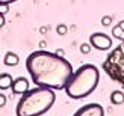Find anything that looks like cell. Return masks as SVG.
<instances>
[{
	"mask_svg": "<svg viewBox=\"0 0 124 116\" xmlns=\"http://www.w3.org/2000/svg\"><path fill=\"white\" fill-rule=\"evenodd\" d=\"M91 44H82V45H80V53H82V54H88L89 51H91Z\"/></svg>",
	"mask_w": 124,
	"mask_h": 116,
	"instance_id": "cell-11",
	"label": "cell"
},
{
	"mask_svg": "<svg viewBox=\"0 0 124 116\" xmlns=\"http://www.w3.org/2000/svg\"><path fill=\"white\" fill-rule=\"evenodd\" d=\"M110 23H112V18H110L109 15H104L101 18V24H103V26H110Z\"/></svg>",
	"mask_w": 124,
	"mask_h": 116,
	"instance_id": "cell-12",
	"label": "cell"
},
{
	"mask_svg": "<svg viewBox=\"0 0 124 116\" xmlns=\"http://www.w3.org/2000/svg\"><path fill=\"white\" fill-rule=\"evenodd\" d=\"M56 30H58L59 35H65V33H67V26H62V24H59Z\"/></svg>",
	"mask_w": 124,
	"mask_h": 116,
	"instance_id": "cell-14",
	"label": "cell"
},
{
	"mask_svg": "<svg viewBox=\"0 0 124 116\" xmlns=\"http://www.w3.org/2000/svg\"><path fill=\"white\" fill-rule=\"evenodd\" d=\"M18 62H20V57L12 51H8L3 57V63L6 66H15V65H18Z\"/></svg>",
	"mask_w": 124,
	"mask_h": 116,
	"instance_id": "cell-7",
	"label": "cell"
},
{
	"mask_svg": "<svg viewBox=\"0 0 124 116\" xmlns=\"http://www.w3.org/2000/svg\"><path fill=\"white\" fill-rule=\"evenodd\" d=\"M110 101H112V104L115 106H120L124 102V94L120 92V90H115V92H112V95H110Z\"/></svg>",
	"mask_w": 124,
	"mask_h": 116,
	"instance_id": "cell-9",
	"label": "cell"
},
{
	"mask_svg": "<svg viewBox=\"0 0 124 116\" xmlns=\"http://www.w3.org/2000/svg\"><path fill=\"white\" fill-rule=\"evenodd\" d=\"M12 92L14 94H24V92H27L29 90V82H27V78H24V77H18L15 78L14 82H12Z\"/></svg>",
	"mask_w": 124,
	"mask_h": 116,
	"instance_id": "cell-6",
	"label": "cell"
},
{
	"mask_svg": "<svg viewBox=\"0 0 124 116\" xmlns=\"http://www.w3.org/2000/svg\"><path fill=\"white\" fill-rule=\"evenodd\" d=\"M17 2V0H0V3H6V5H9V3H14Z\"/></svg>",
	"mask_w": 124,
	"mask_h": 116,
	"instance_id": "cell-17",
	"label": "cell"
},
{
	"mask_svg": "<svg viewBox=\"0 0 124 116\" xmlns=\"http://www.w3.org/2000/svg\"><path fill=\"white\" fill-rule=\"evenodd\" d=\"M5 23H6L5 15H3V14H0V27H3V26H5Z\"/></svg>",
	"mask_w": 124,
	"mask_h": 116,
	"instance_id": "cell-16",
	"label": "cell"
},
{
	"mask_svg": "<svg viewBox=\"0 0 124 116\" xmlns=\"http://www.w3.org/2000/svg\"><path fill=\"white\" fill-rule=\"evenodd\" d=\"M73 116H104V110L100 104L91 102V104H86L83 107H80Z\"/></svg>",
	"mask_w": 124,
	"mask_h": 116,
	"instance_id": "cell-5",
	"label": "cell"
},
{
	"mask_svg": "<svg viewBox=\"0 0 124 116\" xmlns=\"http://www.w3.org/2000/svg\"><path fill=\"white\" fill-rule=\"evenodd\" d=\"M56 54H59V56H62V54H64V51H62V50H58V51H56Z\"/></svg>",
	"mask_w": 124,
	"mask_h": 116,
	"instance_id": "cell-19",
	"label": "cell"
},
{
	"mask_svg": "<svg viewBox=\"0 0 124 116\" xmlns=\"http://www.w3.org/2000/svg\"><path fill=\"white\" fill-rule=\"evenodd\" d=\"M26 68L35 86H46L54 90L65 88L73 66L64 56L46 50H36L26 59Z\"/></svg>",
	"mask_w": 124,
	"mask_h": 116,
	"instance_id": "cell-1",
	"label": "cell"
},
{
	"mask_svg": "<svg viewBox=\"0 0 124 116\" xmlns=\"http://www.w3.org/2000/svg\"><path fill=\"white\" fill-rule=\"evenodd\" d=\"M89 44L94 48H97V50H109L112 47V39L106 33L95 32L89 36Z\"/></svg>",
	"mask_w": 124,
	"mask_h": 116,
	"instance_id": "cell-4",
	"label": "cell"
},
{
	"mask_svg": "<svg viewBox=\"0 0 124 116\" xmlns=\"http://www.w3.org/2000/svg\"><path fill=\"white\" fill-rule=\"evenodd\" d=\"M6 104V96L3 94H0V107H3Z\"/></svg>",
	"mask_w": 124,
	"mask_h": 116,
	"instance_id": "cell-15",
	"label": "cell"
},
{
	"mask_svg": "<svg viewBox=\"0 0 124 116\" xmlns=\"http://www.w3.org/2000/svg\"><path fill=\"white\" fill-rule=\"evenodd\" d=\"M98 80H100L98 68L92 63H85L76 71H73L64 88L65 94L73 100H82L95 90Z\"/></svg>",
	"mask_w": 124,
	"mask_h": 116,
	"instance_id": "cell-3",
	"label": "cell"
},
{
	"mask_svg": "<svg viewBox=\"0 0 124 116\" xmlns=\"http://www.w3.org/2000/svg\"><path fill=\"white\" fill-rule=\"evenodd\" d=\"M12 77L9 74H6V72H2L0 74V89L2 90H6V89H11L12 86Z\"/></svg>",
	"mask_w": 124,
	"mask_h": 116,
	"instance_id": "cell-8",
	"label": "cell"
},
{
	"mask_svg": "<svg viewBox=\"0 0 124 116\" xmlns=\"http://www.w3.org/2000/svg\"><path fill=\"white\" fill-rule=\"evenodd\" d=\"M118 26H120V27H121V29L124 30V20H121V21L118 23Z\"/></svg>",
	"mask_w": 124,
	"mask_h": 116,
	"instance_id": "cell-18",
	"label": "cell"
},
{
	"mask_svg": "<svg viewBox=\"0 0 124 116\" xmlns=\"http://www.w3.org/2000/svg\"><path fill=\"white\" fill-rule=\"evenodd\" d=\"M54 100H56L54 89L46 88V86H36L21 95L15 109V115L17 116H41L53 107Z\"/></svg>",
	"mask_w": 124,
	"mask_h": 116,
	"instance_id": "cell-2",
	"label": "cell"
},
{
	"mask_svg": "<svg viewBox=\"0 0 124 116\" xmlns=\"http://www.w3.org/2000/svg\"><path fill=\"white\" fill-rule=\"evenodd\" d=\"M112 35L115 36V38H118V39H124V30L120 26H115L112 29Z\"/></svg>",
	"mask_w": 124,
	"mask_h": 116,
	"instance_id": "cell-10",
	"label": "cell"
},
{
	"mask_svg": "<svg viewBox=\"0 0 124 116\" xmlns=\"http://www.w3.org/2000/svg\"><path fill=\"white\" fill-rule=\"evenodd\" d=\"M8 11H9V8H8V5L6 3H0V14H8Z\"/></svg>",
	"mask_w": 124,
	"mask_h": 116,
	"instance_id": "cell-13",
	"label": "cell"
}]
</instances>
